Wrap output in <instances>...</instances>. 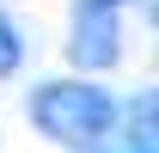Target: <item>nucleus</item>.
Here are the masks:
<instances>
[{"instance_id":"obj_2","label":"nucleus","mask_w":159,"mask_h":153,"mask_svg":"<svg viewBox=\"0 0 159 153\" xmlns=\"http://www.w3.org/2000/svg\"><path fill=\"white\" fill-rule=\"evenodd\" d=\"M122 12H129V0H74L67 6V61L80 74H110L122 61Z\"/></svg>"},{"instance_id":"obj_1","label":"nucleus","mask_w":159,"mask_h":153,"mask_svg":"<svg viewBox=\"0 0 159 153\" xmlns=\"http://www.w3.org/2000/svg\"><path fill=\"white\" fill-rule=\"evenodd\" d=\"M25 116H31V129L61 153H98L122 123V104L116 92H104L92 74H55L43 80L37 92L25 98Z\"/></svg>"},{"instance_id":"obj_3","label":"nucleus","mask_w":159,"mask_h":153,"mask_svg":"<svg viewBox=\"0 0 159 153\" xmlns=\"http://www.w3.org/2000/svg\"><path fill=\"white\" fill-rule=\"evenodd\" d=\"M25 67V25L12 12H0V80H12Z\"/></svg>"}]
</instances>
